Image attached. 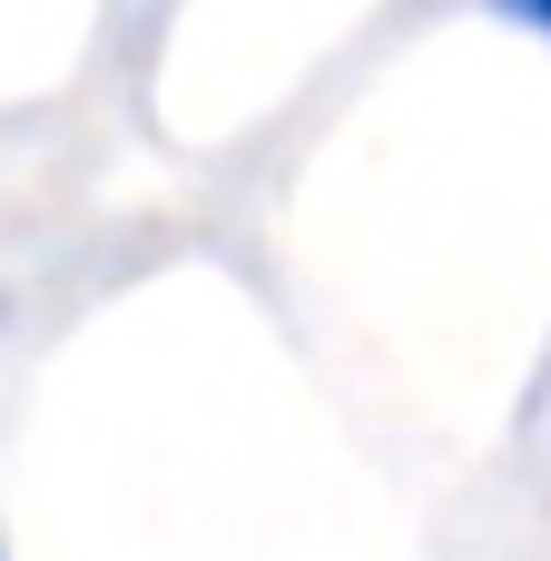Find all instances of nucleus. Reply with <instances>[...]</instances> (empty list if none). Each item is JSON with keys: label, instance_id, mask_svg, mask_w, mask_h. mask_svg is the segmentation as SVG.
<instances>
[{"label": "nucleus", "instance_id": "obj_1", "mask_svg": "<svg viewBox=\"0 0 551 561\" xmlns=\"http://www.w3.org/2000/svg\"><path fill=\"white\" fill-rule=\"evenodd\" d=\"M493 10H503V20H523V30H542V39H551V0H493Z\"/></svg>", "mask_w": 551, "mask_h": 561}]
</instances>
